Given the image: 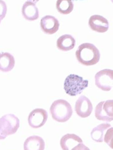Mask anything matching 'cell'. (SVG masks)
Masks as SVG:
<instances>
[{
	"label": "cell",
	"instance_id": "obj_1",
	"mask_svg": "<svg viewBox=\"0 0 113 150\" xmlns=\"http://www.w3.org/2000/svg\"><path fill=\"white\" fill-rule=\"evenodd\" d=\"M76 57L79 63L86 66L94 65L99 61L100 52L97 47L92 43L80 45L76 51Z\"/></svg>",
	"mask_w": 113,
	"mask_h": 150
},
{
	"label": "cell",
	"instance_id": "obj_2",
	"mask_svg": "<svg viewBox=\"0 0 113 150\" xmlns=\"http://www.w3.org/2000/svg\"><path fill=\"white\" fill-rule=\"evenodd\" d=\"M52 118L58 122H67L73 114V109L71 104L66 100L58 99L52 103L50 108Z\"/></svg>",
	"mask_w": 113,
	"mask_h": 150
},
{
	"label": "cell",
	"instance_id": "obj_3",
	"mask_svg": "<svg viewBox=\"0 0 113 150\" xmlns=\"http://www.w3.org/2000/svg\"><path fill=\"white\" fill-rule=\"evenodd\" d=\"M89 81L75 74H71L66 77L64 82V90L68 95L75 96L82 93L88 87Z\"/></svg>",
	"mask_w": 113,
	"mask_h": 150
},
{
	"label": "cell",
	"instance_id": "obj_4",
	"mask_svg": "<svg viewBox=\"0 0 113 150\" xmlns=\"http://www.w3.org/2000/svg\"><path fill=\"white\" fill-rule=\"evenodd\" d=\"M20 127V120L14 114H6L0 119V133L1 139L17 132Z\"/></svg>",
	"mask_w": 113,
	"mask_h": 150
},
{
	"label": "cell",
	"instance_id": "obj_5",
	"mask_svg": "<svg viewBox=\"0 0 113 150\" xmlns=\"http://www.w3.org/2000/svg\"><path fill=\"white\" fill-rule=\"evenodd\" d=\"M95 85L104 91H109L113 86V71L104 69L95 75Z\"/></svg>",
	"mask_w": 113,
	"mask_h": 150
},
{
	"label": "cell",
	"instance_id": "obj_6",
	"mask_svg": "<svg viewBox=\"0 0 113 150\" xmlns=\"http://www.w3.org/2000/svg\"><path fill=\"white\" fill-rule=\"evenodd\" d=\"M95 117L102 122L113 121V100L99 103L95 108Z\"/></svg>",
	"mask_w": 113,
	"mask_h": 150
},
{
	"label": "cell",
	"instance_id": "obj_7",
	"mask_svg": "<svg viewBox=\"0 0 113 150\" xmlns=\"http://www.w3.org/2000/svg\"><path fill=\"white\" fill-rule=\"evenodd\" d=\"M48 119V113L43 108H36L28 116V124L33 129L43 127Z\"/></svg>",
	"mask_w": 113,
	"mask_h": 150
},
{
	"label": "cell",
	"instance_id": "obj_8",
	"mask_svg": "<svg viewBox=\"0 0 113 150\" xmlns=\"http://www.w3.org/2000/svg\"><path fill=\"white\" fill-rule=\"evenodd\" d=\"M93 111V106L91 100L85 96H81L75 103V111L81 118L90 116Z\"/></svg>",
	"mask_w": 113,
	"mask_h": 150
},
{
	"label": "cell",
	"instance_id": "obj_9",
	"mask_svg": "<svg viewBox=\"0 0 113 150\" xmlns=\"http://www.w3.org/2000/svg\"><path fill=\"white\" fill-rule=\"evenodd\" d=\"M59 26V22L53 16L46 15L43 17L41 20V30L45 34H54L58 31Z\"/></svg>",
	"mask_w": 113,
	"mask_h": 150
},
{
	"label": "cell",
	"instance_id": "obj_10",
	"mask_svg": "<svg viewBox=\"0 0 113 150\" xmlns=\"http://www.w3.org/2000/svg\"><path fill=\"white\" fill-rule=\"evenodd\" d=\"M89 26L93 31L99 33H106L109 29V22L104 17L98 14L92 15L89 20Z\"/></svg>",
	"mask_w": 113,
	"mask_h": 150
},
{
	"label": "cell",
	"instance_id": "obj_11",
	"mask_svg": "<svg viewBox=\"0 0 113 150\" xmlns=\"http://www.w3.org/2000/svg\"><path fill=\"white\" fill-rule=\"evenodd\" d=\"M82 142V139L74 134H67L60 139V147L63 150H71Z\"/></svg>",
	"mask_w": 113,
	"mask_h": 150
},
{
	"label": "cell",
	"instance_id": "obj_12",
	"mask_svg": "<svg viewBox=\"0 0 113 150\" xmlns=\"http://www.w3.org/2000/svg\"><path fill=\"white\" fill-rule=\"evenodd\" d=\"M22 14L24 18L30 21H34L39 17L38 7L34 2L30 1H25L22 8Z\"/></svg>",
	"mask_w": 113,
	"mask_h": 150
},
{
	"label": "cell",
	"instance_id": "obj_13",
	"mask_svg": "<svg viewBox=\"0 0 113 150\" xmlns=\"http://www.w3.org/2000/svg\"><path fill=\"white\" fill-rule=\"evenodd\" d=\"M45 142L38 136L28 137L24 143V150H44Z\"/></svg>",
	"mask_w": 113,
	"mask_h": 150
},
{
	"label": "cell",
	"instance_id": "obj_14",
	"mask_svg": "<svg viewBox=\"0 0 113 150\" xmlns=\"http://www.w3.org/2000/svg\"><path fill=\"white\" fill-rule=\"evenodd\" d=\"M76 44V40L71 35H63L57 40L56 46L58 50L68 51L72 50Z\"/></svg>",
	"mask_w": 113,
	"mask_h": 150
},
{
	"label": "cell",
	"instance_id": "obj_15",
	"mask_svg": "<svg viewBox=\"0 0 113 150\" xmlns=\"http://www.w3.org/2000/svg\"><path fill=\"white\" fill-rule=\"evenodd\" d=\"M15 60L13 55L9 52H2L0 55V70L2 72H9L15 67Z\"/></svg>",
	"mask_w": 113,
	"mask_h": 150
},
{
	"label": "cell",
	"instance_id": "obj_16",
	"mask_svg": "<svg viewBox=\"0 0 113 150\" xmlns=\"http://www.w3.org/2000/svg\"><path fill=\"white\" fill-rule=\"evenodd\" d=\"M111 127L109 124H101L97 127H95L91 132V137L94 141L97 142H102L104 141V133L105 131L107 130Z\"/></svg>",
	"mask_w": 113,
	"mask_h": 150
},
{
	"label": "cell",
	"instance_id": "obj_17",
	"mask_svg": "<svg viewBox=\"0 0 113 150\" xmlns=\"http://www.w3.org/2000/svg\"><path fill=\"white\" fill-rule=\"evenodd\" d=\"M56 9L60 14H68L74 9V4L71 0H58Z\"/></svg>",
	"mask_w": 113,
	"mask_h": 150
},
{
	"label": "cell",
	"instance_id": "obj_18",
	"mask_svg": "<svg viewBox=\"0 0 113 150\" xmlns=\"http://www.w3.org/2000/svg\"><path fill=\"white\" fill-rule=\"evenodd\" d=\"M104 142L113 149V127H110L107 130L104 137Z\"/></svg>",
	"mask_w": 113,
	"mask_h": 150
},
{
	"label": "cell",
	"instance_id": "obj_19",
	"mask_svg": "<svg viewBox=\"0 0 113 150\" xmlns=\"http://www.w3.org/2000/svg\"><path fill=\"white\" fill-rule=\"evenodd\" d=\"M71 150H90V149H89L87 146H85L83 143H81L79 144H78L77 146H76L74 148H73Z\"/></svg>",
	"mask_w": 113,
	"mask_h": 150
}]
</instances>
